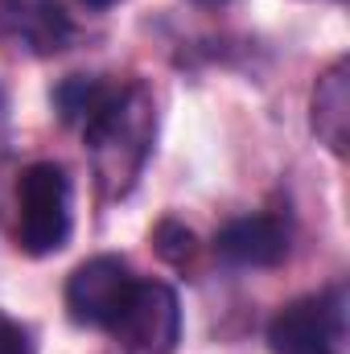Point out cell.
I'll list each match as a JSON object with an SVG mask.
<instances>
[{"label":"cell","mask_w":350,"mask_h":354,"mask_svg":"<svg viewBox=\"0 0 350 354\" xmlns=\"http://www.w3.org/2000/svg\"><path fill=\"white\" fill-rule=\"evenodd\" d=\"M71 41L62 0H0V46L21 58H54Z\"/></svg>","instance_id":"6"},{"label":"cell","mask_w":350,"mask_h":354,"mask_svg":"<svg viewBox=\"0 0 350 354\" xmlns=\"http://www.w3.org/2000/svg\"><path fill=\"white\" fill-rule=\"evenodd\" d=\"M0 354H33L29 330L21 322H12L8 313H0Z\"/></svg>","instance_id":"11"},{"label":"cell","mask_w":350,"mask_h":354,"mask_svg":"<svg viewBox=\"0 0 350 354\" xmlns=\"http://www.w3.org/2000/svg\"><path fill=\"white\" fill-rule=\"evenodd\" d=\"M293 231L280 214H248L214 235V252L239 268H272L288 256Z\"/></svg>","instance_id":"7"},{"label":"cell","mask_w":350,"mask_h":354,"mask_svg":"<svg viewBox=\"0 0 350 354\" xmlns=\"http://www.w3.org/2000/svg\"><path fill=\"white\" fill-rule=\"evenodd\" d=\"M79 128H83L103 198L132 194L136 177L145 174V161L153 153V136H157V107H153L149 87L145 83L107 87Z\"/></svg>","instance_id":"1"},{"label":"cell","mask_w":350,"mask_h":354,"mask_svg":"<svg viewBox=\"0 0 350 354\" xmlns=\"http://www.w3.org/2000/svg\"><path fill=\"white\" fill-rule=\"evenodd\" d=\"M87 8H111V4H120V0H83Z\"/></svg>","instance_id":"12"},{"label":"cell","mask_w":350,"mask_h":354,"mask_svg":"<svg viewBox=\"0 0 350 354\" xmlns=\"http://www.w3.org/2000/svg\"><path fill=\"white\" fill-rule=\"evenodd\" d=\"M103 91L107 83H95V79H66L62 87L54 91V103H58V111H62V120H71V124H83L91 115V107L103 99Z\"/></svg>","instance_id":"9"},{"label":"cell","mask_w":350,"mask_h":354,"mask_svg":"<svg viewBox=\"0 0 350 354\" xmlns=\"http://www.w3.org/2000/svg\"><path fill=\"white\" fill-rule=\"evenodd\" d=\"M128 354H169L181 338V305L165 280H136L107 330Z\"/></svg>","instance_id":"4"},{"label":"cell","mask_w":350,"mask_h":354,"mask_svg":"<svg viewBox=\"0 0 350 354\" xmlns=\"http://www.w3.org/2000/svg\"><path fill=\"white\" fill-rule=\"evenodd\" d=\"M313 132L317 140L330 149V153H347V140H350V66L347 58L330 62L313 87Z\"/></svg>","instance_id":"8"},{"label":"cell","mask_w":350,"mask_h":354,"mask_svg":"<svg viewBox=\"0 0 350 354\" xmlns=\"http://www.w3.org/2000/svg\"><path fill=\"white\" fill-rule=\"evenodd\" d=\"M136 276L124 256H91L71 272L66 280V313L71 322L91 326V330H111L120 317Z\"/></svg>","instance_id":"5"},{"label":"cell","mask_w":350,"mask_h":354,"mask_svg":"<svg viewBox=\"0 0 350 354\" xmlns=\"http://www.w3.org/2000/svg\"><path fill=\"white\" fill-rule=\"evenodd\" d=\"M75 227L71 174L58 161H33L17 181V243L25 256H54Z\"/></svg>","instance_id":"2"},{"label":"cell","mask_w":350,"mask_h":354,"mask_svg":"<svg viewBox=\"0 0 350 354\" xmlns=\"http://www.w3.org/2000/svg\"><path fill=\"white\" fill-rule=\"evenodd\" d=\"M190 4H202V8H219V4H227V0H190Z\"/></svg>","instance_id":"13"},{"label":"cell","mask_w":350,"mask_h":354,"mask_svg":"<svg viewBox=\"0 0 350 354\" xmlns=\"http://www.w3.org/2000/svg\"><path fill=\"white\" fill-rule=\"evenodd\" d=\"M153 243H157L161 260H169V264H185V260L194 256V231L181 227V223H174V218H165V223L157 227Z\"/></svg>","instance_id":"10"},{"label":"cell","mask_w":350,"mask_h":354,"mask_svg":"<svg viewBox=\"0 0 350 354\" xmlns=\"http://www.w3.org/2000/svg\"><path fill=\"white\" fill-rule=\"evenodd\" d=\"M272 354H342L347 346V292L342 284L288 301L268 322Z\"/></svg>","instance_id":"3"}]
</instances>
